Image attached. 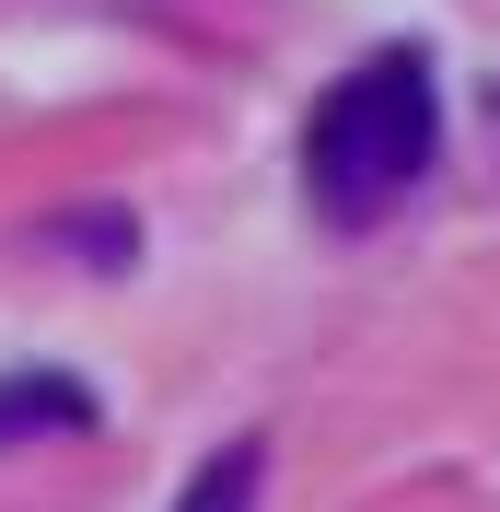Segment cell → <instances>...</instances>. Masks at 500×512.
<instances>
[{
  "mask_svg": "<svg viewBox=\"0 0 500 512\" xmlns=\"http://www.w3.org/2000/svg\"><path fill=\"white\" fill-rule=\"evenodd\" d=\"M256 489H268V443H256V431H233V443H221L187 489H175V512H256Z\"/></svg>",
  "mask_w": 500,
  "mask_h": 512,
  "instance_id": "cell-3",
  "label": "cell"
},
{
  "mask_svg": "<svg viewBox=\"0 0 500 512\" xmlns=\"http://www.w3.org/2000/svg\"><path fill=\"white\" fill-rule=\"evenodd\" d=\"M431 163H442V82L419 47H373L303 117V198L338 233H373L384 210H407Z\"/></svg>",
  "mask_w": 500,
  "mask_h": 512,
  "instance_id": "cell-1",
  "label": "cell"
},
{
  "mask_svg": "<svg viewBox=\"0 0 500 512\" xmlns=\"http://www.w3.org/2000/svg\"><path fill=\"white\" fill-rule=\"evenodd\" d=\"M59 245H94V268H128V256H140V222H128V210H59Z\"/></svg>",
  "mask_w": 500,
  "mask_h": 512,
  "instance_id": "cell-4",
  "label": "cell"
},
{
  "mask_svg": "<svg viewBox=\"0 0 500 512\" xmlns=\"http://www.w3.org/2000/svg\"><path fill=\"white\" fill-rule=\"evenodd\" d=\"M70 431H94L82 373H0V443H70Z\"/></svg>",
  "mask_w": 500,
  "mask_h": 512,
  "instance_id": "cell-2",
  "label": "cell"
}]
</instances>
